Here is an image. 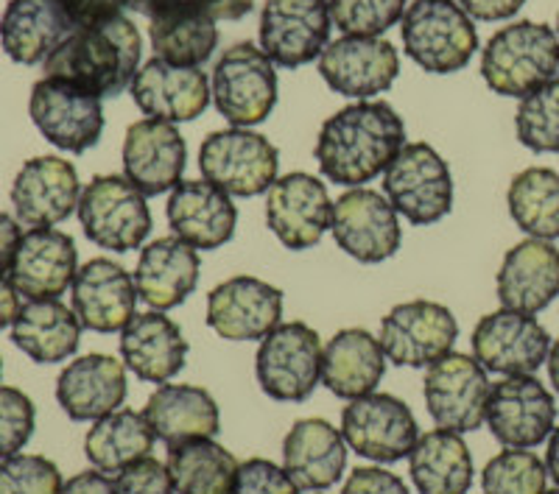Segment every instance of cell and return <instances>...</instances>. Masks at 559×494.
Segmentation results:
<instances>
[{"instance_id":"cell-37","label":"cell","mask_w":559,"mask_h":494,"mask_svg":"<svg viewBox=\"0 0 559 494\" xmlns=\"http://www.w3.org/2000/svg\"><path fill=\"white\" fill-rule=\"evenodd\" d=\"M154 431L148 419L132 408H118L90 427L84 436V456L104 475H118L129 463L152 456Z\"/></svg>"},{"instance_id":"cell-23","label":"cell","mask_w":559,"mask_h":494,"mask_svg":"<svg viewBox=\"0 0 559 494\" xmlns=\"http://www.w3.org/2000/svg\"><path fill=\"white\" fill-rule=\"evenodd\" d=\"M132 98L140 112L166 123L197 121L210 107L213 89L199 68H177L159 57L148 59L132 82Z\"/></svg>"},{"instance_id":"cell-13","label":"cell","mask_w":559,"mask_h":494,"mask_svg":"<svg viewBox=\"0 0 559 494\" xmlns=\"http://www.w3.org/2000/svg\"><path fill=\"white\" fill-rule=\"evenodd\" d=\"M331 232L349 257L367 266L389 261L403 241L397 209L383 193L369 188H349L333 202Z\"/></svg>"},{"instance_id":"cell-42","label":"cell","mask_w":559,"mask_h":494,"mask_svg":"<svg viewBox=\"0 0 559 494\" xmlns=\"http://www.w3.org/2000/svg\"><path fill=\"white\" fill-rule=\"evenodd\" d=\"M548 469L532 450H503L481 472L484 494H543Z\"/></svg>"},{"instance_id":"cell-27","label":"cell","mask_w":559,"mask_h":494,"mask_svg":"<svg viewBox=\"0 0 559 494\" xmlns=\"http://www.w3.org/2000/svg\"><path fill=\"white\" fill-rule=\"evenodd\" d=\"M496 288L498 302L507 311L526 316L546 311L559 297V249L540 238L521 241L503 257Z\"/></svg>"},{"instance_id":"cell-47","label":"cell","mask_w":559,"mask_h":494,"mask_svg":"<svg viewBox=\"0 0 559 494\" xmlns=\"http://www.w3.org/2000/svg\"><path fill=\"white\" fill-rule=\"evenodd\" d=\"M115 494H177L168 467L163 461L146 456L129 463L115 478Z\"/></svg>"},{"instance_id":"cell-18","label":"cell","mask_w":559,"mask_h":494,"mask_svg":"<svg viewBox=\"0 0 559 494\" xmlns=\"http://www.w3.org/2000/svg\"><path fill=\"white\" fill-rule=\"evenodd\" d=\"M333 202L311 173H286L266 191V224L286 249L302 252L331 229Z\"/></svg>"},{"instance_id":"cell-10","label":"cell","mask_w":559,"mask_h":494,"mask_svg":"<svg viewBox=\"0 0 559 494\" xmlns=\"http://www.w3.org/2000/svg\"><path fill=\"white\" fill-rule=\"evenodd\" d=\"M342 436L353 453L378 463H397L412 456L419 431L412 408L392 394L349 399L342 411Z\"/></svg>"},{"instance_id":"cell-9","label":"cell","mask_w":559,"mask_h":494,"mask_svg":"<svg viewBox=\"0 0 559 494\" xmlns=\"http://www.w3.org/2000/svg\"><path fill=\"white\" fill-rule=\"evenodd\" d=\"M322 344L306 322H286L269 333L254 358L263 394L277 402H306L322 381Z\"/></svg>"},{"instance_id":"cell-33","label":"cell","mask_w":559,"mask_h":494,"mask_svg":"<svg viewBox=\"0 0 559 494\" xmlns=\"http://www.w3.org/2000/svg\"><path fill=\"white\" fill-rule=\"evenodd\" d=\"M143 417L168 450L197 438H213L222 425L213 394L188 383H163L148 397Z\"/></svg>"},{"instance_id":"cell-31","label":"cell","mask_w":559,"mask_h":494,"mask_svg":"<svg viewBox=\"0 0 559 494\" xmlns=\"http://www.w3.org/2000/svg\"><path fill=\"white\" fill-rule=\"evenodd\" d=\"M121 358L143 383H168L188 361V341L163 311L134 313L121 329Z\"/></svg>"},{"instance_id":"cell-53","label":"cell","mask_w":559,"mask_h":494,"mask_svg":"<svg viewBox=\"0 0 559 494\" xmlns=\"http://www.w3.org/2000/svg\"><path fill=\"white\" fill-rule=\"evenodd\" d=\"M204 9V0H129V9L146 14L148 20L159 17V14L179 12V9Z\"/></svg>"},{"instance_id":"cell-14","label":"cell","mask_w":559,"mask_h":494,"mask_svg":"<svg viewBox=\"0 0 559 494\" xmlns=\"http://www.w3.org/2000/svg\"><path fill=\"white\" fill-rule=\"evenodd\" d=\"M459 338V324L445 304L414 299L389 311L381 322V347L394 366H431Z\"/></svg>"},{"instance_id":"cell-52","label":"cell","mask_w":559,"mask_h":494,"mask_svg":"<svg viewBox=\"0 0 559 494\" xmlns=\"http://www.w3.org/2000/svg\"><path fill=\"white\" fill-rule=\"evenodd\" d=\"M62 494H115V481H109L98 469H90L70 478L62 486Z\"/></svg>"},{"instance_id":"cell-25","label":"cell","mask_w":559,"mask_h":494,"mask_svg":"<svg viewBox=\"0 0 559 494\" xmlns=\"http://www.w3.org/2000/svg\"><path fill=\"white\" fill-rule=\"evenodd\" d=\"M79 252L68 232L53 227L28 229L14 254L9 279L26 299H59L76 279Z\"/></svg>"},{"instance_id":"cell-44","label":"cell","mask_w":559,"mask_h":494,"mask_svg":"<svg viewBox=\"0 0 559 494\" xmlns=\"http://www.w3.org/2000/svg\"><path fill=\"white\" fill-rule=\"evenodd\" d=\"M62 472L45 456H9L0 461V494H62Z\"/></svg>"},{"instance_id":"cell-58","label":"cell","mask_w":559,"mask_h":494,"mask_svg":"<svg viewBox=\"0 0 559 494\" xmlns=\"http://www.w3.org/2000/svg\"><path fill=\"white\" fill-rule=\"evenodd\" d=\"M543 494H559V489H551V492H548V489H546V492H543Z\"/></svg>"},{"instance_id":"cell-45","label":"cell","mask_w":559,"mask_h":494,"mask_svg":"<svg viewBox=\"0 0 559 494\" xmlns=\"http://www.w3.org/2000/svg\"><path fill=\"white\" fill-rule=\"evenodd\" d=\"M37 411L28 394L14 386H0V461L17 456L34 436Z\"/></svg>"},{"instance_id":"cell-29","label":"cell","mask_w":559,"mask_h":494,"mask_svg":"<svg viewBox=\"0 0 559 494\" xmlns=\"http://www.w3.org/2000/svg\"><path fill=\"white\" fill-rule=\"evenodd\" d=\"M73 32L64 0H12L0 17V45L17 64L45 62Z\"/></svg>"},{"instance_id":"cell-21","label":"cell","mask_w":559,"mask_h":494,"mask_svg":"<svg viewBox=\"0 0 559 494\" xmlns=\"http://www.w3.org/2000/svg\"><path fill=\"white\" fill-rule=\"evenodd\" d=\"M123 177L146 198L163 196L182 182L188 143L174 123L138 121L123 137Z\"/></svg>"},{"instance_id":"cell-38","label":"cell","mask_w":559,"mask_h":494,"mask_svg":"<svg viewBox=\"0 0 559 494\" xmlns=\"http://www.w3.org/2000/svg\"><path fill=\"white\" fill-rule=\"evenodd\" d=\"M152 48L163 62L177 68H202L218 45V26L202 7L179 9L148 20Z\"/></svg>"},{"instance_id":"cell-56","label":"cell","mask_w":559,"mask_h":494,"mask_svg":"<svg viewBox=\"0 0 559 494\" xmlns=\"http://www.w3.org/2000/svg\"><path fill=\"white\" fill-rule=\"evenodd\" d=\"M546 469H548V475L554 478V483H557V486H559V427H554L551 438H548Z\"/></svg>"},{"instance_id":"cell-34","label":"cell","mask_w":559,"mask_h":494,"mask_svg":"<svg viewBox=\"0 0 559 494\" xmlns=\"http://www.w3.org/2000/svg\"><path fill=\"white\" fill-rule=\"evenodd\" d=\"M386 372V352L381 338L361 327L336 333L322 349V383L342 399L367 397Z\"/></svg>"},{"instance_id":"cell-6","label":"cell","mask_w":559,"mask_h":494,"mask_svg":"<svg viewBox=\"0 0 559 494\" xmlns=\"http://www.w3.org/2000/svg\"><path fill=\"white\" fill-rule=\"evenodd\" d=\"M79 221L90 243L107 252H132L152 232V209L146 196L118 173L96 177L79 198Z\"/></svg>"},{"instance_id":"cell-40","label":"cell","mask_w":559,"mask_h":494,"mask_svg":"<svg viewBox=\"0 0 559 494\" xmlns=\"http://www.w3.org/2000/svg\"><path fill=\"white\" fill-rule=\"evenodd\" d=\"M509 216L523 232L540 241L559 238V173L551 168H526L509 184Z\"/></svg>"},{"instance_id":"cell-1","label":"cell","mask_w":559,"mask_h":494,"mask_svg":"<svg viewBox=\"0 0 559 494\" xmlns=\"http://www.w3.org/2000/svg\"><path fill=\"white\" fill-rule=\"evenodd\" d=\"M406 146V126L386 101H361L338 109L322 123L313 157L328 182L367 188Z\"/></svg>"},{"instance_id":"cell-4","label":"cell","mask_w":559,"mask_h":494,"mask_svg":"<svg viewBox=\"0 0 559 494\" xmlns=\"http://www.w3.org/2000/svg\"><path fill=\"white\" fill-rule=\"evenodd\" d=\"M401 34L408 59L439 76L467 68L478 48L476 23L453 0H412Z\"/></svg>"},{"instance_id":"cell-36","label":"cell","mask_w":559,"mask_h":494,"mask_svg":"<svg viewBox=\"0 0 559 494\" xmlns=\"http://www.w3.org/2000/svg\"><path fill=\"white\" fill-rule=\"evenodd\" d=\"M408 469L419 494H467L473 486V458L462 433L442 427L417 438Z\"/></svg>"},{"instance_id":"cell-24","label":"cell","mask_w":559,"mask_h":494,"mask_svg":"<svg viewBox=\"0 0 559 494\" xmlns=\"http://www.w3.org/2000/svg\"><path fill=\"white\" fill-rule=\"evenodd\" d=\"M70 304L84 329L93 333H118L129 324L138 308L134 277L123 266L107 257L84 263L70 286Z\"/></svg>"},{"instance_id":"cell-30","label":"cell","mask_w":559,"mask_h":494,"mask_svg":"<svg viewBox=\"0 0 559 494\" xmlns=\"http://www.w3.org/2000/svg\"><path fill=\"white\" fill-rule=\"evenodd\" d=\"M199 268H202V261L191 243L179 241L177 234L157 238L143 246L138 268L132 274L138 297L152 304L154 311H174L197 291Z\"/></svg>"},{"instance_id":"cell-3","label":"cell","mask_w":559,"mask_h":494,"mask_svg":"<svg viewBox=\"0 0 559 494\" xmlns=\"http://www.w3.org/2000/svg\"><path fill=\"white\" fill-rule=\"evenodd\" d=\"M559 37L546 23L521 20L489 37L481 51V76L498 96L526 98L557 79Z\"/></svg>"},{"instance_id":"cell-19","label":"cell","mask_w":559,"mask_h":494,"mask_svg":"<svg viewBox=\"0 0 559 494\" xmlns=\"http://www.w3.org/2000/svg\"><path fill=\"white\" fill-rule=\"evenodd\" d=\"M283 316V291L258 277H229L207 297V327L227 341H263Z\"/></svg>"},{"instance_id":"cell-46","label":"cell","mask_w":559,"mask_h":494,"mask_svg":"<svg viewBox=\"0 0 559 494\" xmlns=\"http://www.w3.org/2000/svg\"><path fill=\"white\" fill-rule=\"evenodd\" d=\"M302 489L294 483L286 467H277L266 458H249L238 467L233 494H299Z\"/></svg>"},{"instance_id":"cell-15","label":"cell","mask_w":559,"mask_h":494,"mask_svg":"<svg viewBox=\"0 0 559 494\" xmlns=\"http://www.w3.org/2000/svg\"><path fill=\"white\" fill-rule=\"evenodd\" d=\"M331 26V0H266L261 51L280 68H302L322 57Z\"/></svg>"},{"instance_id":"cell-12","label":"cell","mask_w":559,"mask_h":494,"mask_svg":"<svg viewBox=\"0 0 559 494\" xmlns=\"http://www.w3.org/2000/svg\"><path fill=\"white\" fill-rule=\"evenodd\" d=\"M487 369L471 356L448 352L426 372V408L437 427L471 433L487 422Z\"/></svg>"},{"instance_id":"cell-43","label":"cell","mask_w":559,"mask_h":494,"mask_svg":"<svg viewBox=\"0 0 559 494\" xmlns=\"http://www.w3.org/2000/svg\"><path fill=\"white\" fill-rule=\"evenodd\" d=\"M408 0H331L333 26L344 37H378L401 23Z\"/></svg>"},{"instance_id":"cell-55","label":"cell","mask_w":559,"mask_h":494,"mask_svg":"<svg viewBox=\"0 0 559 494\" xmlns=\"http://www.w3.org/2000/svg\"><path fill=\"white\" fill-rule=\"evenodd\" d=\"M20 313V293L12 286V279L0 274V329L12 327Z\"/></svg>"},{"instance_id":"cell-2","label":"cell","mask_w":559,"mask_h":494,"mask_svg":"<svg viewBox=\"0 0 559 494\" xmlns=\"http://www.w3.org/2000/svg\"><path fill=\"white\" fill-rule=\"evenodd\" d=\"M143 37L129 17L98 26H82L70 34L43 62L45 79L76 84L98 98H112L132 87L140 70Z\"/></svg>"},{"instance_id":"cell-48","label":"cell","mask_w":559,"mask_h":494,"mask_svg":"<svg viewBox=\"0 0 559 494\" xmlns=\"http://www.w3.org/2000/svg\"><path fill=\"white\" fill-rule=\"evenodd\" d=\"M342 494H408V486L381 467H356L344 481Z\"/></svg>"},{"instance_id":"cell-17","label":"cell","mask_w":559,"mask_h":494,"mask_svg":"<svg viewBox=\"0 0 559 494\" xmlns=\"http://www.w3.org/2000/svg\"><path fill=\"white\" fill-rule=\"evenodd\" d=\"M551 336L534 316L518 311L487 313L473 329V356L487 372L534 374L548 361Z\"/></svg>"},{"instance_id":"cell-39","label":"cell","mask_w":559,"mask_h":494,"mask_svg":"<svg viewBox=\"0 0 559 494\" xmlns=\"http://www.w3.org/2000/svg\"><path fill=\"white\" fill-rule=\"evenodd\" d=\"M166 467L177 494H233L241 463L213 438H197L171 447Z\"/></svg>"},{"instance_id":"cell-20","label":"cell","mask_w":559,"mask_h":494,"mask_svg":"<svg viewBox=\"0 0 559 494\" xmlns=\"http://www.w3.org/2000/svg\"><path fill=\"white\" fill-rule=\"evenodd\" d=\"M319 73L338 96L367 101L392 87L401 73V57L389 39L342 37L322 51Z\"/></svg>"},{"instance_id":"cell-51","label":"cell","mask_w":559,"mask_h":494,"mask_svg":"<svg viewBox=\"0 0 559 494\" xmlns=\"http://www.w3.org/2000/svg\"><path fill=\"white\" fill-rule=\"evenodd\" d=\"M20 241H23V232H20L17 218L0 213V274L12 272L14 254H17Z\"/></svg>"},{"instance_id":"cell-41","label":"cell","mask_w":559,"mask_h":494,"mask_svg":"<svg viewBox=\"0 0 559 494\" xmlns=\"http://www.w3.org/2000/svg\"><path fill=\"white\" fill-rule=\"evenodd\" d=\"M515 132L528 152H559V76L521 98V107L515 112Z\"/></svg>"},{"instance_id":"cell-57","label":"cell","mask_w":559,"mask_h":494,"mask_svg":"<svg viewBox=\"0 0 559 494\" xmlns=\"http://www.w3.org/2000/svg\"><path fill=\"white\" fill-rule=\"evenodd\" d=\"M548 377H551V386L554 391L559 394V341L554 344L551 352H548Z\"/></svg>"},{"instance_id":"cell-5","label":"cell","mask_w":559,"mask_h":494,"mask_svg":"<svg viewBox=\"0 0 559 494\" xmlns=\"http://www.w3.org/2000/svg\"><path fill=\"white\" fill-rule=\"evenodd\" d=\"M383 196L414 227H431L453 209L451 168L428 143H406L383 171Z\"/></svg>"},{"instance_id":"cell-28","label":"cell","mask_w":559,"mask_h":494,"mask_svg":"<svg viewBox=\"0 0 559 494\" xmlns=\"http://www.w3.org/2000/svg\"><path fill=\"white\" fill-rule=\"evenodd\" d=\"M127 391L123 363L102 352L70 361L57 381V402L73 422H98L118 411Z\"/></svg>"},{"instance_id":"cell-8","label":"cell","mask_w":559,"mask_h":494,"mask_svg":"<svg viewBox=\"0 0 559 494\" xmlns=\"http://www.w3.org/2000/svg\"><path fill=\"white\" fill-rule=\"evenodd\" d=\"M204 179L238 198L261 196L277 182L280 152L269 137L249 129H222L207 134L199 148Z\"/></svg>"},{"instance_id":"cell-59","label":"cell","mask_w":559,"mask_h":494,"mask_svg":"<svg viewBox=\"0 0 559 494\" xmlns=\"http://www.w3.org/2000/svg\"><path fill=\"white\" fill-rule=\"evenodd\" d=\"M0 377H3V361H0Z\"/></svg>"},{"instance_id":"cell-26","label":"cell","mask_w":559,"mask_h":494,"mask_svg":"<svg viewBox=\"0 0 559 494\" xmlns=\"http://www.w3.org/2000/svg\"><path fill=\"white\" fill-rule=\"evenodd\" d=\"M168 227L193 249H222L233 241L238 209L233 196L207 179H185L168 196Z\"/></svg>"},{"instance_id":"cell-11","label":"cell","mask_w":559,"mask_h":494,"mask_svg":"<svg viewBox=\"0 0 559 494\" xmlns=\"http://www.w3.org/2000/svg\"><path fill=\"white\" fill-rule=\"evenodd\" d=\"M28 115L48 143L70 154H84L96 146L104 132L102 98L59 82V79H39L32 87Z\"/></svg>"},{"instance_id":"cell-49","label":"cell","mask_w":559,"mask_h":494,"mask_svg":"<svg viewBox=\"0 0 559 494\" xmlns=\"http://www.w3.org/2000/svg\"><path fill=\"white\" fill-rule=\"evenodd\" d=\"M64 7H68L76 28H82L121 17L123 9L129 7V0H64Z\"/></svg>"},{"instance_id":"cell-60","label":"cell","mask_w":559,"mask_h":494,"mask_svg":"<svg viewBox=\"0 0 559 494\" xmlns=\"http://www.w3.org/2000/svg\"><path fill=\"white\" fill-rule=\"evenodd\" d=\"M557 37H559V14H557Z\"/></svg>"},{"instance_id":"cell-22","label":"cell","mask_w":559,"mask_h":494,"mask_svg":"<svg viewBox=\"0 0 559 494\" xmlns=\"http://www.w3.org/2000/svg\"><path fill=\"white\" fill-rule=\"evenodd\" d=\"M12 204L17 221L26 227H57L73 216L82 198L76 168L62 157H34L12 182Z\"/></svg>"},{"instance_id":"cell-16","label":"cell","mask_w":559,"mask_h":494,"mask_svg":"<svg viewBox=\"0 0 559 494\" xmlns=\"http://www.w3.org/2000/svg\"><path fill=\"white\" fill-rule=\"evenodd\" d=\"M557 422V402L534 374H518L489 388L487 425L512 450H532L546 442Z\"/></svg>"},{"instance_id":"cell-50","label":"cell","mask_w":559,"mask_h":494,"mask_svg":"<svg viewBox=\"0 0 559 494\" xmlns=\"http://www.w3.org/2000/svg\"><path fill=\"white\" fill-rule=\"evenodd\" d=\"M526 0H459V7L467 12V17L478 23H498V20L515 17Z\"/></svg>"},{"instance_id":"cell-54","label":"cell","mask_w":559,"mask_h":494,"mask_svg":"<svg viewBox=\"0 0 559 494\" xmlns=\"http://www.w3.org/2000/svg\"><path fill=\"white\" fill-rule=\"evenodd\" d=\"M254 0H204V12L216 20H243L252 12Z\"/></svg>"},{"instance_id":"cell-7","label":"cell","mask_w":559,"mask_h":494,"mask_svg":"<svg viewBox=\"0 0 559 494\" xmlns=\"http://www.w3.org/2000/svg\"><path fill=\"white\" fill-rule=\"evenodd\" d=\"M213 104L233 126H258L277 107V70L252 43H236L213 70Z\"/></svg>"},{"instance_id":"cell-32","label":"cell","mask_w":559,"mask_h":494,"mask_svg":"<svg viewBox=\"0 0 559 494\" xmlns=\"http://www.w3.org/2000/svg\"><path fill=\"white\" fill-rule=\"evenodd\" d=\"M283 467L306 492H324L342 481L347 442L324 419H299L283 442Z\"/></svg>"},{"instance_id":"cell-35","label":"cell","mask_w":559,"mask_h":494,"mask_svg":"<svg viewBox=\"0 0 559 494\" xmlns=\"http://www.w3.org/2000/svg\"><path fill=\"white\" fill-rule=\"evenodd\" d=\"M82 322L59 299H28L12 324L14 347L37 363H62L76 356Z\"/></svg>"}]
</instances>
